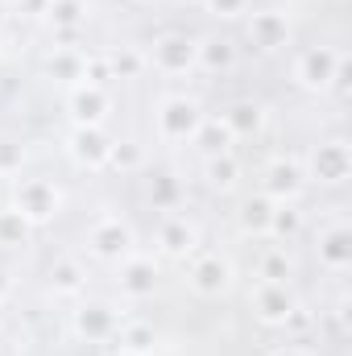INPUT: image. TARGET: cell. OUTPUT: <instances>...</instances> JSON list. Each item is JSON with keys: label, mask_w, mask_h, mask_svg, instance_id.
Instances as JSON below:
<instances>
[{"label": "cell", "mask_w": 352, "mask_h": 356, "mask_svg": "<svg viewBox=\"0 0 352 356\" xmlns=\"http://www.w3.org/2000/svg\"><path fill=\"white\" fill-rule=\"evenodd\" d=\"M58 203H63V195L50 178H21L17 182V211L29 224H46L58 211Z\"/></svg>", "instance_id": "cell-1"}, {"label": "cell", "mask_w": 352, "mask_h": 356, "mask_svg": "<svg viewBox=\"0 0 352 356\" xmlns=\"http://www.w3.org/2000/svg\"><path fill=\"white\" fill-rule=\"evenodd\" d=\"M199 124H203V112H199V104L186 99V95H175V99H166V104L158 108V133H162L166 141H191Z\"/></svg>", "instance_id": "cell-2"}, {"label": "cell", "mask_w": 352, "mask_h": 356, "mask_svg": "<svg viewBox=\"0 0 352 356\" xmlns=\"http://www.w3.org/2000/svg\"><path fill=\"white\" fill-rule=\"evenodd\" d=\"M88 245H91V253L104 257V261H125L129 249H133V232H129V224H120L116 216H108V220H99L91 228Z\"/></svg>", "instance_id": "cell-3"}, {"label": "cell", "mask_w": 352, "mask_h": 356, "mask_svg": "<svg viewBox=\"0 0 352 356\" xmlns=\"http://www.w3.org/2000/svg\"><path fill=\"white\" fill-rule=\"evenodd\" d=\"M340 58H344V54H336V50H328V46H315V50H307V54L298 58L294 75H298V83H303V88L323 91V88H332Z\"/></svg>", "instance_id": "cell-4"}, {"label": "cell", "mask_w": 352, "mask_h": 356, "mask_svg": "<svg viewBox=\"0 0 352 356\" xmlns=\"http://www.w3.org/2000/svg\"><path fill=\"white\" fill-rule=\"evenodd\" d=\"M108 108H112V99H108V91L99 83H79L71 91V116H75L79 129H99Z\"/></svg>", "instance_id": "cell-5"}, {"label": "cell", "mask_w": 352, "mask_h": 356, "mask_svg": "<svg viewBox=\"0 0 352 356\" xmlns=\"http://www.w3.org/2000/svg\"><path fill=\"white\" fill-rule=\"evenodd\" d=\"M253 307H257V315H262L265 323H286L294 315V298H290L286 282H257Z\"/></svg>", "instance_id": "cell-6"}, {"label": "cell", "mask_w": 352, "mask_h": 356, "mask_svg": "<svg viewBox=\"0 0 352 356\" xmlns=\"http://www.w3.org/2000/svg\"><path fill=\"white\" fill-rule=\"evenodd\" d=\"M228 282H232V266H228L224 257H216V253H207V257H199V261L191 266V286H195L199 294H207V298L224 294Z\"/></svg>", "instance_id": "cell-7"}, {"label": "cell", "mask_w": 352, "mask_h": 356, "mask_svg": "<svg viewBox=\"0 0 352 356\" xmlns=\"http://www.w3.org/2000/svg\"><path fill=\"white\" fill-rule=\"evenodd\" d=\"M120 327V315L108 302H88L83 311H75V332L88 340H112Z\"/></svg>", "instance_id": "cell-8"}, {"label": "cell", "mask_w": 352, "mask_h": 356, "mask_svg": "<svg viewBox=\"0 0 352 356\" xmlns=\"http://www.w3.org/2000/svg\"><path fill=\"white\" fill-rule=\"evenodd\" d=\"M154 63H158V71H166V75H186L191 67H195V42L191 38H162L158 46H154Z\"/></svg>", "instance_id": "cell-9"}, {"label": "cell", "mask_w": 352, "mask_h": 356, "mask_svg": "<svg viewBox=\"0 0 352 356\" xmlns=\"http://www.w3.org/2000/svg\"><path fill=\"white\" fill-rule=\"evenodd\" d=\"M249 38H253V46H262V50H278V46H286V38H290L286 13H278V8H262V13H253V21H249Z\"/></svg>", "instance_id": "cell-10"}, {"label": "cell", "mask_w": 352, "mask_h": 356, "mask_svg": "<svg viewBox=\"0 0 352 356\" xmlns=\"http://www.w3.org/2000/svg\"><path fill=\"white\" fill-rule=\"evenodd\" d=\"M108 154H112V141L104 137V129H75V137H71V158L79 162V166H104L108 162Z\"/></svg>", "instance_id": "cell-11"}, {"label": "cell", "mask_w": 352, "mask_h": 356, "mask_svg": "<svg viewBox=\"0 0 352 356\" xmlns=\"http://www.w3.org/2000/svg\"><path fill=\"white\" fill-rule=\"evenodd\" d=\"M298 191H303V170H298L294 162H273V166L265 170V199L290 203Z\"/></svg>", "instance_id": "cell-12"}, {"label": "cell", "mask_w": 352, "mask_h": 356, "mask_svg": "<svg viewBox=\"0 0 352 356\" xmlns=\"http://www.w3.org/2000/svg\"><path fill=\"white\" fill-rule=\"evenodd\" d=\"M154 286H158V269H154V261H145V257H125L120 290H125L129 298H145V294H154Z\"/></svg>", "instance_id": "cell-13"}, {"label": "cell", "mask_w": 352, "mask_h": 356, "mask_svg": "<svg viewBox=\"0 0 352 356\" xmlns=\"http://www.w3.org/2000/svg\"><path fill=\"white\" fill-rule=\"evenodd\" d=\"M158 245H162L170 257H191V253H195V228H191L182 216H166L162 228H158Z\"/></svg>", "instance_id": "cell-14"}, {"label": "cell", "mask_w": 352, "mask_h": 356, "mask_svg": "<svg viewBox=\"0 0 352 356\" xmlns=\"http://www.w3.org/2000/svg\"><path fill=\"white\" fill-rule=\"evenodd\" d=\"M315 178L319 182H344L349 178V149L344 141H328L315 154Z\"/></svg>", "instance_id": "cell-15"}, {"label": "cell", "mask_w": 352, "mask_h": 356, "mask_svg": "<svg viewBox=\"0 0 352 356\" xmlns=\"http://www.w3.org/2000/svg\"><path fill=\"white\" fill-rule=\"evenodd\" d=\"M191 141H199L207 158H220V154H232V141H237V137L228 133V124H224V120H203V124L195 129V137H191Z\"/></svg>", "instance_id": "cell-16"}, {"label": "cell", "mask_w": 352, "mask_h": 356, "mask_svg": "<svg viewBox=\"0 0 352 356\" xmlns=\"http://www.w3.org/2000/svg\"><path fill=\"white\" fill-rule=\"evenodd\" d=\"M319 261L328 269H349L352 245H349V232H344V228H332V232L319 241Z\"/></svg>", "instance_id": "cell-17"}, {"label": "cell", "mask_w": 352, "mask_h": 356, "mask_svg": "<svg viewBox=\"0 0 352 356\" xmlns=\"http://www.w3.org/2000/svg\"><path fill=\"white\" fill-rule=\"evenodd\" d=\"M232 63H237V50H232L228 42H220V38H211V42H199V46H195V67L228 71Z\"/></svg>", "instance_id": "cell-18"}, {"label": "cell", "mask_w": 352, "mask_h": 356, "mask_svg": "<svg viewBox=\"0 0 352 356\" xmlns=\"http://www.w3.org/2000/svg\"><path fill=\"white\" fill-rule=\"evenodd\" d=\"M224 124H228L232 137H253V133L262 129V108H257V104H232V108L224 112Z\"/></svg>", "instance_id": "cell-19"}, {"label": "cell", "mask_w": 352, "mask_h": 356, "mask_svg": "<svg viewBox=\"0 0 352 356\" xmlns=\"http://www.w3.org/2000/svg\"><path fill=\"white\" fill-rule=\"evenodd\" d=\"M116 340H120V353L133 356L154 353V327L150 323H125V327H116Z\"/></svg>", "instance_id": "cell-20"}, {"label": "cell", "mask_w": 352, "mask_h": 356, "mask_svg": "<svg viewBox=\"0 0 352 356\" xmlns=\"http://www.w3.org/2000/svg\"><path fill=\"white\" fill-rule=\"evenodd\" d=\"M269 216H273V199H245V207H241V228L245 232H257V236H269Z\"/></svg>", "instance_id": "cell-21"}, {"label": "cell", "mask_w": 352, "mask_h": 356, "mask_svg": "<svg viewBox=\"0 0 352 356\" xmlns=\"http://www.w3.org/2000/svg\"><path fill=\"white\" fill-rule=\"evenodd\" d=\"M29 220L17 211V207H8V211H0V245L4 249H17V245H25L29 241Z\"/></svg>", "instance_id": "cell-22"}, {"label": "cell", "mask_w": 352, "mask_h": 356, "mask_svg": "<svg viewBox=\"0 0 352 356\" xmlns=\"http://www.w3.org/2000/svg\"><path fill=\"white\" fill-rule=\"evenodd\" d=\"M237 178H241V166H237V158H232V154L207 158V182H211V186L228 191V186H237Z\"/></svg>", "instance_id": "cell-23"}, {"label": "cell", "mask_w": 352, "mask_h": 356, "mask_svg": "<svg viewBox=\"0 0 352 356\" xmlns=\"http://www.w3.org/2000/svg\"><path fill=\"white\" fill-rule=\"evenodd\" d=\"M303 224V216L290 207V203H273V216H269V236H294Z\"/></svg>", "instance_id": "cell-24"}, {"label": "cell", "mask_w": 352, "mask_h": 356, "mask_svg": "<svg viewBox=\"0 0 352 356\" xmlns=\"http://www.w3.org/2000/svg\"><path fill=\"white\" fill-rule=\"evenodd\" d=\"M50 277H54V290L58 294H79V286H83V269L75 266V261H58Z\"/></svg>", "instance_id": "cell-25"}, {"label": "cell", "mask_w": 352, "mask_h": 356, "mask_svg": "<svg viewBox=\"0 0 352 356\" xmlns=\"http://www.w3.org/2000/svg\"><path fill=\"white\" fill-rule=\"evenodd\" d=\"M108 162L120 166V170H137V166H141V145H133V141H112Z\"/></svg>", "instance_id": "cell-26"}, {"label": "cell", "mask_w": 352, "mask_h": 356, "mask_svg": "<svg viewBox=\"0 0 352 356\" xmlns=\"http://www.w3.org/2000/svg\"><path fill=\"white\" fill-rule=\"evenodd\" d=\"M46 13L54 17V25H79L83 21V0H50Z\"/></svg>", "instance_id": "cell-27"}, {"label": "cell", "mask_w": 352, "mask_h": 356, "mask_svg": "<svg viewBox=\"0 0 352 356\" xmlns=\"http://www.w3.org/2000/svg\"><path fill=\"white\" fill-rule=\"evenodd\" d=\"M108 71L120 75V79H133V75L141 71V54H137V50H120V54L108 58Z\"/></svg>", "instance_id": "cell-28"}, {"label": "cell", "mask_w": 352, "mask_h": 356, "mask_svg": "<svg viewBox=\"0 0 352 356\" xmlns=\"http://www.w3.org/2000/svg\"><path fill=\"white\" fill-rule=\"evenodd\" d=\"M286 273H290L286 253H282V249H269L262 257V282H286Z\"/></svg>", "instance_id": "cell-29"}, {"label": "cell", "mask_w": 352, "mask_h": 356, "mask_svg": "<svg viewBox=\"0 0 352 356\" xmlns=\"http://www.w3.org/2000/svg\"><path fill=\"white\" fill-rule=\"evenodd\" d=\"M50 71L67 75V79H83V63L75 54H63V58H50Z\"/></svg>", "instance_id": "cell-30"}, {"label": "cell", "mask_w": 352, "mask_h": 356, "mask_svg": "<svg viewBox=\"0 0 352 356\" xmlns=\"http://www.w3.org/2000/svg\"><path fill=\"white\" fill-rule=\"evenodd\" d=\"M175 195H178L175 178H158V182H154V199H158V203H166L170 211H175Z\"/></svg>", "instance_id": "cell-31"}, {"label": "cell", "mask_w": 352, "mask_h": 356, "mask_svg": "<svg viewBox=\"0 0 352 356\" xmlns=\"http://www.w3.org/2000/svg\"><path fill=\"white\" fill-rule=\"evenodd\" d=\"M245 4H249V0H207V8H211L216 17H237V13H245Z\"/></svg>", "instance_id": "cell-32"}, {"label": "cell", "mask_w": 352, "mask_h": 356, "mask_svg": "<svg viewBox=\"0 0 352 356\" xmlns=\"http://www.w3.org/2000/svg\"><path fill=\"white\" fill-rule=\"evenodd\" d=\"M13 166H21V154L17 149H0V170H13Z\"/></svg>", "instance_id": "cell-33"}, {"label": "cell", "mask_w": 352, "mask_h": 356, "mask_svg": "<svg viewBox=\"0 0 352 356\" xmlns=\"http://www.w3.org/2000/svg\"><path fill=\"white\" fill-rule=\"evenodd\" d=\"M273 356H307V353H303V348H278Z\"/></svg>", "instance_id": "cell-34"}, {"label": "cell", "mask_w": 352, "mask_h": 356, "mask_svg": "<svg viewBox=\"0 0 352 356\" xmlns=\"http://www.w3.org/2000/svg\"><path fill=\"white\" fill-rule=\"evenodd\" d=\"M4 294H8V277L0 273V298H4Z\"/></svg>", "instance_id": "cell-35"}, {"label": "cell", "mask_w": 352, "mask_h": 356, "mask_svg": "<svg viewBox=\"0 0 352 356\" xmlns=\"http://www.w3.org/2000/svg\"><path fill=\"white\" fill-rule=\"evenodd\" d=\"M0 21H4V4H0Z\"/></svg>", "instance_id": "cell-36"}, {"label": "cell", "mask_w": 352, "mask_h": 356, "mask_svg": "<svg viewBox=\"0 0 352 356\" xmlns=\"http://www.w3.org/2000/svg\"><path fill=\"white\" fill-rule=\"evenodd\" d=\"M120 356H133V353H120Z\"/></svg>", "instance_id": "cell-37"}, {"label": "cell", "mask_w": 352, "mask_h": 356, "mask_svg": "<svg viewBox=\"0 0 352 356\" xmlns=\"http://www.w3.org/2000/svg\"><path fill=\"white\" fill-rule=\"evenodd\" d=\"M175 4H182V0H175Z\"/></svg>", "instance_id": "cell-38"}]
</instances>
